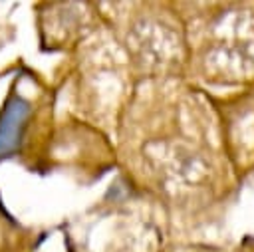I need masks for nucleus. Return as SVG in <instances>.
<instances>
[{
  "label": "nucleus",
  "instance_id": "1",
  "mask_svg": "<svg viewBox=\"0 0 254 252\" xmlns=\"http://www.w3.org/2000/svg\"><path fill=\"white\" fill-rule=\"evenodd\" d=\"M26 115H28V103L22 97L12 95L6 101L0 115V159L16 151L22 137V129L26 125L24 123Z\"/></svg>",
  "mask_w": 254,
  "mask_h": 252
}]
</instances>
